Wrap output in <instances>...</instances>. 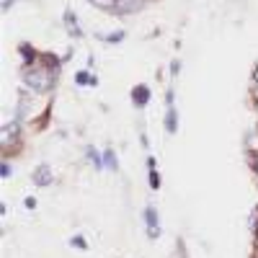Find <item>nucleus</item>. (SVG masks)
Here are the masks:
<instances>
[{
	"label": "nucleus",
	"mask_w": 258,
	"mask_h": 258,
	"mask_svg": "<svg viewBox=\"0 0 258 258\" xmlns=\"http://www.w3.org/2000/svg\"><path fill=\"white\" fill-rule=\"evenodd\" d=\"M256 171H258V160H256Z\"/></svg>",
	"instance_id": "obj_13"
},
{
	"label": "nucleus",
	"mask_w": 258,
	"mask_h": 258,
	"mask_svg": "<svg viewBox=\"0 0 258 258\" xmlns=\"http://www.w3.org/2000/svg\"><path fill=\"white\" fill-rule=\"evenodd\" d=\"M145 217H147V235L150 238H158V215H155V209L147 207Z\"/></svg>",
	"instance_id": "obj_3"
},
{
	"label": "nucleus",
	"mask_w": 258,
	"mask_h": 258,
	"mask_svg": "<svg viewBox=\"0 0 258 258\" xmlns=\"http://www.w3.org/2000/svg\"><path fill=\"white\" fill-rule=\"evenodd\" d=\"M150 168H153V171H150V186L158 189L160 186V178H158V171H155V163L153 160H150Z\"/></svg>",
	"instance_id": "obj_7"
},
{
	"label": "nucleus",
	"mask_w": 258,
	"mask_h": 258,
	"mask_svg": "<svg viewBox=\"0 0 258 258\" xmlns=\"http://www.w3.org/2000/svg\"><path fill=\"white\" fill-rule=\"evenodd\" d=\"M34 184H36V186L52 184V168H49V165H39L36 173H34Z\"/></svg>",
	"instance_id": "obj_2"
},
{
	"label": "nucleus",
	"mask_w": 258,
	"mask_h": 258,
	"mask_svg": "<svg viewBox=\"0 0 258 258\" xmlns=\"http://www.w3.org/2000/svg\"><path fill=\"white\" fill-rule=\"evenodd\" d=\"M10 176V168H8V163H3V178H8Z\"/></svg>",
	"instance_id": "obj_11"
},
{
	"label": "nucleus",
	"mask_w": 258,
	"mask_h": 258,
	"mask_svg": "<svg viewBox=\"0 0 258 258\" xmlns=\"http://www.w3.org/2000/svg\"><path fill=\"white\" fill-rule=\"evenodd\" d=\"M253 78H256V80H258V65H256V72H253Z\"/></svg>",
	"instance_id": "obj_12"
},
{
	"label": "nucleus",
	"mask_w": 258,
	"mask_h": 258,
	"mask_svg": "<svg viewBox=\"0 0 258 258\" xmlns=\"http://www.w3.org/2000/svg\"><path fill=\"white\" fill-rule=\"evenodd\" d=\"M78 83H80V85H85V83H93V85H96V78H93V80H90V78H88V75H85V72H80V75H78Z\"/></svg>",
	"instance_id": "obj_9"
},
{
	"label": "nucleus",
	"mask_w": 258,
	"mask_h": 258,
	"mask_svg": "<svg viewBox=\"0 0 258 258\" xmlns=\"http://www.w3.org/2000/svg\"><path fill=\"white\" fill-rule=\"evenodd\" d=\"M165 129H168V134L176 132V111H173V106H168V116H165Z\"/></svg>",
	"instance_id": "obj_5"
},
{
	"label": "nucleus",
	"mask_w": 258,
	"mask_h": 258,
	"mask_svg": "<svg viewBox=\"0 0 258 258\" xmlns=\"http://www.w3.org/2000/svg\"><path fill=\"white\" fill-rule=\"evenodd\" d=\"M23 78L34 90H47L52 85V72L49 70H26Z\"/></svg>",
	"instance_id": "obj_1"
},
{
	"label": "nucleus",
	"mask_w": 258,
	"mask_h": 258,
	"mask_svg": "<svg viewBox=\"0 0 258 258\" xmlns=\"http://www.w3.org/2000/svg\"><path fill=\"white\" fill-rule=\"evenodd\" d=\"M93 5H98V8H116V3L119 0H90Z\"/></svg>",
	"instance_id": "obj_8"
},
{
	"label": "nucleus",
	"mask_w": 258,
	"mask_h": 258,
	"mask_svg": "<svg viewBox=\"0 0 258 258\" xmlns=\"http://www.w3.org/2000/svg\"><path fill=\"white\" fill-rule=\"evenodd\" d=\"M132 98H134V103H137V106H145L147 98H150V90L145 85H137V88H134V93H132Z\"/></svg>",
	"instance_id": "obj_4"
},
{
	"label": "nucleus",
	"mask_w": 258,
	"mask_h": 258,
	"mask_svg": "<svg viewBox=\"0 0 258 258\" xmlns=\"http://www.w3.org/2000/svg\"><path fill=\"white\" fill-rule=\"evenodd\" d=\"M106 163H109V165H116V158H114V153H106Z\"/></svg>",
	"instance_id": "obj_10"
},
{
	"label": "nucleus",
	"mask_w": 258,
	"mask_h": 258,
	"mask_svg": "<svg viewBox=\"0 0 258 258\" xmlns=\"http://www.w3.org/2000/svg\"><path fill=\"white\" fill-rule=\"evenodd\" d=\"M65 23H67V28H70L72 36H80V31H78V21H75L72 13H67V16H65Z\"/></svg>",
	"instance_id": "obj_6"
}]
</instances>
